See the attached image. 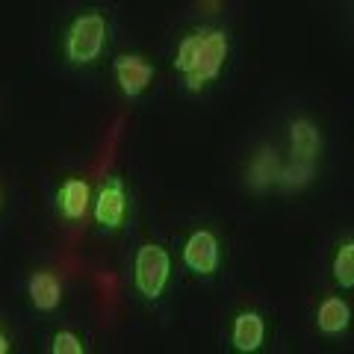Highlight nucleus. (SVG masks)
<instances>
[{
	"mask_svg": "<svg viewBox=\"0 0 354 354\" xmlns=\"http://www.w3.org/2000/svg\"><path fill=\"white\" fill-rule=\"evenodd\" d=\"M104 39H106V21L101 12H86L80 18H74V24L68 27L65 36V53L68 59L77 65L95 62L104 50Z\"/></svg>",
	"mask_w": 354,
	"mask_h": 354,
	"instance_id": "1",
	"label": "nucleus"
},
{
	"mask_svg": "<svg viewBox=\"0 0 354 354\" xmlns=\"http://www.w3.org/2000/svg\"><path fill=\"white\" fill-rule=\"evenodd\" d=\"M169 272H171V260L165 248L142 245L136 251V290L145 298L157 301L165 290V283H169Z\"/></svg>",
	"mask_w": 354,
	"mask_h": 354,
	"instance_id": "2",
	"label": "nucleus"
},
{
	"mask_svg": "<svg viewBox=\"0 0 354 354\" xmlns=\"http://www.w3.org/2000/svg\"><path fill=\"white\" fill-rule=\"evenodd\" d=\"M227 59V36L221 30H204V41H201V57L198 65L186 74V86L198 92L201 86H207L209 80H216L221 65Z\"/></svg>",
	"mask_w": 354,
	"mask_h": 354,
	"instance_id": "3",
	"label": "nucleus"
},
{
	"mask_svg": "<svg viewBox=\"0 0 354 354\" xmlns=\"http://www.w3.org/2000/svg\"><path fill=\"white\" fill-rule=\"evenodd\" d=\"M183 263L195 274H213L218 266V239L209 230H195L183 245Z\"/></svg>",
	"mask_w": 354,
	"mask_h": 354,
	"instance_id": "4",
	"label": "nucleus"
},
{
	"mask_svg": "<svg viewBox=\"0 0 354 354\" xmlns=\"http://www.w3.org/2000/svg\"><path fill=\"white\" fill-rule=\"evenodd\" d=\"M113 71H115V80L121 86V92H124L127 97L142 95L153 80V68L142 57H118Z\"/></svg>",
	"mask_w": 354,
	"mask_h": 354,
	"instance_id": "5",
	"label": "nucleus"
},
{
	"mask_svg": "<svg viewBox=\"0 0 354 354\" xmlns=\"http://www.w3.org/2000/svg\"><path fill=\"white\" fill-rule=\"evenodd\" d=\"M124 207H127V198H124V186H121V180L104 183L101 192H97V201H95L97 225L115 230L121 221H124Z\"/></svg>",
	"mask_w": 354,
	"mask_h": 354,
	"instance_id": "6",
	"label": "nucleus"
},
{
	"mask_svg": "<svg viewBox=\"0 0 354 354\" xmlns=\"http://www.w3.org/2000/svg\"><path fill=\"white\" fill-rule=\"evenodd\" d=\"M290 142H292L295 162H304V165H310V162L316 160L319 145H322V139H319V130L313 127V121H307V118L292 121V127H290Z\"/></svg>",
	"mask_w": 354,
	"mask_h": 354,
	"instance_id": "7",
	"label": "nucleus"
},
{
	"mask_svg": "<svg viewBox=\"0 0 354 354\" xmlns=\"http://www.w3.org/2000/svg\"><path fill=\"white\" fill-rule=\"evenodd\" d=\"M266 325L257 313H239L234 319V346L236 351H257L263 346Z\"/></svg>",
	"mask_w": 354,
	"mask_h": 354,
	"instance_id": "8",
	"label": "nucleus"
},
{
	"mask_svg": "<svg viewBox=\"0 0 354 354\" xmlns=\"http://www.w3.org/2000/svg\"><path fill=\"white\" fill-rule=\"evenodd\" d=\"M30 301L36 304L39 310H57L59 307V298H62V286L59 281L53 278L50 272H36L30 278Z\"/></svg>",
	"mask_w": 354,
	"mask_h": 354,
	"instance_id": "9",
	"label": "nucleus"
},
{
	"mask_svg": "<svg viewBox=\"0 0 354 354\" xmlns=\"http://www.w3.org/2000/svg\"><path fill=\"white\" fill-rule=\"evenodd\" d=\"M316 322H319V330L322 334H342V330L348 328V322H351V310H348V304L342 301V298H325L322 301V307H319V316H316Z\"/></svg>",
	"mask_w": 354,
	"mask_h": 354,
	"instance_id": "10",
	"label": "nucleus"
},
{
	"mask_svg": "<svg viewBox=\"0 0 354 354\" xmlns=\"http://www.w3.org/2000/svg\"><path fill=\"white\" fill-rule=\"evenodd\" d=\"M59 209L65 218H83L88 209V183L86 180H65L62 192H59Z\"/></svg>",
	"mask_w": 354,
	"mask_h": 354,
	"instance_id": "11",
	"label": "nucleus"
},
{
	"mask_svg": "<svg viewBox=\"0 0 354 354\" xmlns=\"http://www.w3.org/2000/svg\"><path fill=\"white\" fill-rule=\"evenodd\" d=\"M201 41H204V32H192V36H186V39L180 41V48H177L174 68L180 71L183 77L198 65V57H201Z\"/></svg>",
	"mask_w": 354,
	"mask_h": 354,
	"instance_id": "12",
	"label": "nucleus"
},
{
	"mask_svg": "<svg viewBox=\"0 0 354 354\" xmlns=\"http://www.w3.org/2000/svg\"><path fill=\"white\" fill-rule=\"evenodd\" d=\"M334 281L342 290H354V242L339 245L334 257Z\"/></svg>",
	"mask_w": 354,
	"mask_h": 354,
	"instance_id": "13",
	"label": "nucleus"
},
{
	"mask_svg": "<svg viewBox=\"0 0 354 354\" xmlns=\"http://www.w3.org/2000/svg\"><path fill=\"white\" fill-rule=\"evenodd\" d=\"M50 351L53 354H83V342L77 334H71V330H62V334L53 337Z\"/></svg>",
	"mask_w": 354,
	"mask_h": 354,
	"instance_id": "14",
	"label": "nucleus"
},
{
	"mask_svg": "<svg viewBox=\"0 0 354 354\" xmlns=\"http://www.w3.org/2000/svg\"><path fill=\"white\" fill-rule=\"evenodd\" d=\"M9 351V342H6V337H0V354H6Z\"/></svg>",
	"mask_w": 354,
	"mask_h": 354,
	"instance_id": "15",
	"label": "nucleus"
}]
</instances>
